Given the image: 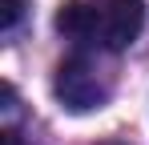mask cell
<instances>
[{"mask_svg":"<svg viewBox=\"0 0 149 145\" xmlns=\"http://www.w3.org/2000/svg\"><path fill=\"white\" fill-rule=\"evenodd\" d=\"M56 28L97 52H125L145 28V0H65Z\"/></svg>","mask_w":149,"mask_h":145,"instance_id":"cell-1","label":"cell"},{"mask_svg":"<svg viewBox=\"0 0 149 145\" xmlns=\"http://www.w3.org/2000/svg\"><path fill=\"white\" fill-rule=\"evenodd\" d=\"M56 101L69 109V113H89V109H101L109 101V77L89 61V56H69L56 65Z\"/></svg>","mask_w":149,"mask_h":145,"instance_id":"cell-2","label":"cell"},{"mask_svg":"<svg viewBox=\"0 0 149 145\" xmlns=\"http://www.w3.org/2000/svg\"><path fill=\"white\" fill-rule=\"evenodd\" d=\"M24 12V0H0V28H12Z\"/></svg>","mask_w":149,"mask_h":145,"instance_id":"cell-3","label":"cell"},{"mask_svg":"<svg viewBox=\"0 0 149 145\" xmlns=\"http://www.w3.org/2000/svg\"><path fill=\"white\" fill-rule=\"evenodd\" d=\"M0 145H24V137H20L16 129H4V133H0Z\"/></svg>","mask_w":149,"mask_h":145,"instance_id":"cell-4","label":"cell"}]
</instances>
